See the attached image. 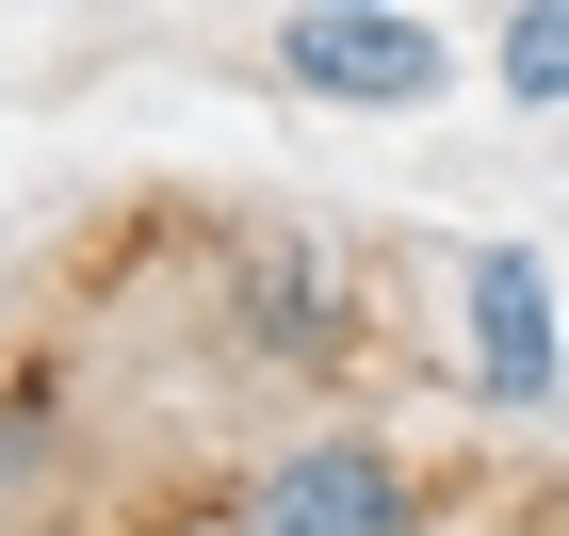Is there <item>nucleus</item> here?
<instances>
[{
  "instance_id": "f257e3e1",
  "label": "nucleus",
  "mask_w": 569,
  "mask_h": 536,
  "mask_svg": "<svg viewBox=\"0 0 569 536\" xmlns=\"http://www.w3.org/2000/svg\"><path fill=\"white\" fill-rule=\"evenodd\" d=\"M456 374H472L488 423H553L569 406V310L537 244H472L456 261Z\"/></svg>"
},
{
  "instance_id": "f03ea898",
  "label": "nucleus",
  "mask_w": 569,
  "mask_h": 536,
  "mask_svg": "<svg viewBox=\"0 0 569 536\" xmlns=\"http://www.w3.org/2000/svg\"><path fill=\"white\" fill-rule=\"evenodd\" d=\"M228 536H423V472H407L375 423H309L244 472Z\"/></svg>"
},
{
  "instance_id": "7ed1b4c3",
  "label": "nucleus",
  "mask_w": 569,
  "mask_h": 536,
  "mask_svg": "<svg viewBox=\"0 0 569 536\" xmlns=\"http://www.w3.org/2000/svg\"><path fill=\"white\" fill-rule=\"evenodd\" d=\"M277 82L342 98V114H423V98L456 82V49H439L407 0H293V17H277Z\"/></svg>"
},
{
  "instance_id": "20e7f679",
  "label": "nucleus",
  "mask_w": 569,
  "mask_h": 536,
  "mask_svg": "<svg viewBox=\"0 0 569 536\" xmlns=\"http://www.w3.org/2000/svg\"><path fill=\"white\" fill-rule=\"evenodd\" d=\"M326 310H342V261H326V244H244V261H228V325H244V342L261 357H326Z\"/></svg>"
},
{
  "instance_id": "39448f33",
  "label": "nucleus",
  "mask_w": 569,
  "mask_h": 536,
  "mask_svg": "<svg viewBox=\"0 0 569 536\" xmlns=\"http://www.w3.org/2000/svg\"><path fill=\"white\" fill-rule=\"evenodd\" d=\"M488 82L521 98V114H569V0H505V33H488Z\"/></svg>"
}]
</instances>
